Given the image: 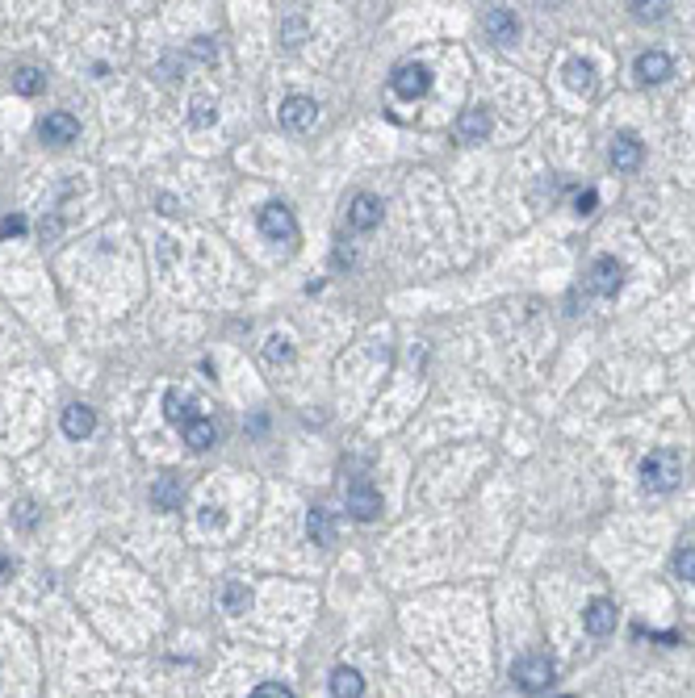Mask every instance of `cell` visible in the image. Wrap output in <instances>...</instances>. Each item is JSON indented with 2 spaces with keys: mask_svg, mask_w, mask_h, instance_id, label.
<instances>
[{
  "mask_svg": "<svg viewBox=\"0 0 695 698\" xmlns=\"http://www.w3.org/2000/svg\"><path fill=\"white\" fill-rule=\"evenodd\" d=\"M365 694V678L352 665H336L331 673V698H360Z\"/></svg>",
  "mask_w": 695,
  "mask_h": 698,
  "instance_id": "19",
  "label": "cell"
},
{
  "mask_svg": "<svg viewBox=\"0 0 695 698\" xmlns=\"http://www.w3.org/2000/svg\"><path fill=\"white\" fill-rule=\"evenodd\" d=\"M633 71H636L641 84H662V79L675 76V59H670L666 50H641L636 63H633Z\"/></svg>",
  "mask_w": 695,
  "mask_h": 698,
  "instance_id": "9",
  "label": "cell"
},
{
  "mask_svg": "<svg viewBox=\"0 0 695 698\" xmlns=\"http://www.w3.org/2000/svg\"><path fill=\"white\" fill-rule=\"evenodd\" d=\"M277 122L281 130H289V134H306V130L318 126V100L310 97H285L277 109Z\"/></svg>",
  "mask_w": 695,
  "mask_h": 698,
  "instance_id": "4",
  "label": "cell"
},
{
  "mask_svg": "<svg viewBox=\"0 0 695 698\" xmlns=\"http://www.w3.org/2000/svg\"><path fill=\"white\" fill-rule=\"evenodd\" d=\"M63 435H68V439H89L92 431H97V414L89 410V406H68V410H63Z\"/></svg>",
  "mask_w": 695,
  "mask_h": 698,
  "instance_id": "15",
  "label": "cell"
},
{
  "mask_svg": "<svg viewBox=\"0 0 695 698\" xmlns=\"http://www.w3.org/2000/svg\"><path fill=\"white\" fill-rule=\"evenodd\" d=\"M251 698H294V690L281 686V682H264V686L251 690Z\"/></svg>",
  "mask_w": 695,
  "mask_h": 698,
  "instance_id": "30",
  "label": "cell"
},
{
  "mask_svg": "<svg viewBox=\"0 0 695 698\" xmlns=\"http://www.w3.org/2000/svg\"><path fill=\"white\" fill-rule=\"evenodd\" d=\"M38 134H42V143H50V147H68V143H76L80 122L71 118L68 109H55V113H47V118H42Z\"/></svg>",
  "mask_w": 695,
  "mask_h": 698,
  "instance_id": "8",
  "label": "cell"
},
{
  "mask_svg": "<svg viewBox=\"0 0 695 698\" xmlns=\"http://www.w3.org/2000/svg\"><path fill=\"white\" fill-rule=\"evenodd\" d=\"M482 30H486L490 42H498V47H511V42L519 38V17L511 9H490L486 17H482Z\"/></svg>",
  "mask_w": 695,
  "mask_h": 698,
  "instance_id": "11",
  "label": "cell"
},
{
  "mask_svg": "<svg viewBox=\"0 0 695 698\" xmlns=\"http://www.w3.org/2000/svg\"><path fill=\"white\" fill-rule=\"evenodd\" d=\"M390 84H394V92L402 100H419V97H427V89H432V71H427L423 63H402Z\"/></svg>",
  "mask_w": 695,
  "mask_h": 698,
  "instance_id": "7",
  "label": "cell"
},
{
  "mask_svg": "<svg viewBox=\"0 0 695 698\" xmlns=\"http://www.w3.org/2000/svg\"><path fill=\"white\" fill-rule=\"evenodd\" d=\"M264 355H269L273 365H289V360H294V347H289L285 334H269V344H264Z\"/></svg>",
  "mask_w": 695,
  "mask_h": 698,
  "instance_id": "26",
  "label": "cell"
},
{
  "mask_svg": "<svg viewBox=\"0 0 695 698\" xmlns=\"http://www.w3.org/2000/svg\"><path fill=\"white\" fill-rule=\"evenodd\" d=\"M17 235H26V217L21 214L5 217V222H0V238H17Z\"/></svg>",
  "mask_w": 695,
  "mask_h": 698,
  "instance_id": "32",
  "label": "cell"
},
{
  "mask_svg": "<svg viewBox=\"0 0 695 698\" xmlns=\"http://www.w3.org/2000/svg\"><path fill=\"white\" fill-rule=\"evenodd\" d=\"M511 678H516V686L524 690V694H540V690L553 686V661L540 657V652H528V657L516 661Z\"/></svg>",
  "mask_w": 695,
  "mask_h": 698,
  "instance_id": "2",
  "label": "cell"
},
{
  "mask_svg": "<svg viewBox=\"0 0 695 698\" xmlns=\"http://www.w3.org/2000/svg\"><path fill=\"white\" fill-rule=\"evenodd\" d=\"M670 5H633V17L636 21H662Z\"/></svg>",
  "mask_w": 695,
  "mask_h": 698,
  "instance_id": "31",
  "label": "cell"
},
{
  "mask_svg": "<svg viewBox=\"0 0 695 698\" xmlns=\"http://www.w3.org/2000/svg\"><path fill=\"white\" fill-rule=\"evenodd\" d=\"M59 217H42V238H59Z\"/></svg>",
  "mask_w": 695,
  "mask_h": 698,
  "instance_id": "35",
  "label": "cell"
},
{
  "mask_svg": "<svg viewBox=\"0 0 695 698\" xmlns=\"http://www.w3.org/2000/svg\"><path fill=\"white\" fill-rule=\"evenodd\" d=\"M219 598H222V610H227V615H243V610L251 607V590L243 586V581H235V577L222 581Z\"/></svg>",
  "mask_w": 695,
  "mask_h": 698,
  "instance_id": "20",
  "label": "cell"
},
{
  "mask_svg": "<svg viewBox=\"0 0 695 698\" xmlns=\"http://www.w3.org/2000/svg\"><path fill=\"white\" fill-rule=\"evenodd\" d=\"M378 222H381V201L373 193H357V197L348 201V227L352 230L369 235V230H378Z\"/></svg>",
  "mask_w": 695,
  "mask_h": 698,
  "instance_id": "10",
  "label": "cell"
},
{
  "mask_svg": "<svg viewBox=\"0 0 695 698\" xmlns=\"http://www.w3.org/2000/svg\"><path fill=\"white\" fill-rule=\"evenodd\" d=\"M683 477V456L675 448H654L641 460V490L646 493H670Z\"/></svg>",
  "mask_w": 695,
  "mask_h": 698,
  "instance_id": "1",
  "label": "cell"
},
{
  "mask_svg": "<svg viewBox=\"0 0 695 698\" xmlns=\"http://www.w3.org/2000/svg\"><path fill=\"white\" fill-rule=\"evenodd\" d=\"M260 235L273 238V243H294L298 238V217L285 201H269L260 209Z\"/></svg>",
  "mask_w": 695,
  "mask_h": 698,
  "instance_id": "3",
  "label": "cell"
},
{
  "mask_svg": "<svg viewBox=\"0 0 695 698\" xmlns=\"http://www.w3.org/2000/svg\"><path fill=\"white\" fill-rule=\"evenodd\" d=\"M13 523H17L21 532H30L34 523H38V506H34L30 498H26V502H17V511H13Z\"/></svg>",
  "mask_w": 695,
  "mask_h": 698,
  "instance_id": "27",
  "label": "cell"
},
{
  "mask_svg": "<svg viewBox=\"0 0 695 698\" xmlns=\"http://www.w3.org/2000/svg\"><path fill=\"white\" fill-rule=\"evenodd\" d=\"M151 502H155V511H180V502H185V485H180V477L164 472V477L151 485Z\"/></svg>",
  "mask_w": 695,
  "mask_h": 698,
  "instance_id": "16",
  "label": "cell"
},
{
  "mask_svg": "<svg viewBox=\"0 0 695 698\" xmlns=\"http://www.w3.org/2000/svg\"><path fill=\"white\" fill-rule=\"evenodd\" d=\"M675 573L683 581H695V548H679L675 552Z\"/></svg>",
  "mask_w": 695,
  "mask_h": 698,
  "instance_id": "28",
  "label": "cell"
},
{
  "mask_svg": "<svg viewBox=\"0 0 695 698\" xmlns=\"http://www.w3.org/2000/svg\"><path fill=\"white\" fill-rule=\"evenodd\" d=\"M336 264H339V268H344V264H352V247H348V251H344V247H339V251H336Z\"/></svg>",
  "mask_w": 695,
  "mask_h": 698,
  "instance_id": "36",
  "label": "cell"
},
{
  "mask_svg": "<svg viewBox=\"0 0 695 698\" xmlns=\"http://www.w3.org/2000/svg\"><path fill=\"white\" fill-rule=\"evenodd\" d=\"M302 38H306V21H302V17H285V21H281V42H285L289 50H298Z\"/></svg>",
  "mask_w": 695,
  "mask_h": 698,
  "instance_id": "25",
  "label": "cell"
},
{
  "mask_svg": "<svg viewBox=\"0 0 695 698\" xmlns=\"http://www.w3.org/2000/svg\"><path fill=\"white\" fill-rule=\"evenodd\" d=\"M180 435H185V443H189L193 452H206V448H214V443H219V431H214V423H209V418H201V414L180 427Z\"/></svg>",
  "mask_w": 695,
  "mask_h": 698,
  "instance_id": "18",
  "label": "cell"
},
{
  "mask_svg": "<svg viewBox=\"0 0 695 698\" xmlns=\"http://www.w3.org/2000/svg\"><path fill=\"white\" fill-rule=\"evenodd\" d=\"M561 76H566V89H574V92L595 89V68H591L586 59H570L566 68H561Z\"/></svg>",
  "mask_w": 695,
  "mask_h": 698,
  "instance_id": "22",
  "label": "cell"
},
{
  "mask_svg": "<svg viewBox=\"0 0 695 698\" xmlns=\"http://www.w3.org/2000/svg\"><path fill=\"white\" fill-rule=\"evenodd\" d=\"M591 293L595 297H616L620 285H625V264H620L616 256H599L595 264H591Z\"/></svg>",
  "mask_w": 695,
  "mask_h": 698,
  "instance_id": "5",
  "label": "cell"
},
{
  "mask_svg": "<svg viewBox=\"0 0 695 698\" xmlns=\"http://www.w3.org/2000/svg\"><path fill=\"white\" fill-rule=\"evenodd\" d=\"M306 535H310V544H318V548H331V544H336V519H331V511H323V506H310V514H306Z\"/></svg>",
  "mask_w": 695,
  "mask_h": 698,
  "instance_id": "17",
  "label": "cell"
},
{
  "mask_svg": "<svg viewBox=\"0 0 695 698\" xmlns=\"http://www.w3.org/2000/svg\"><path fill=\"white\" fill-rule=\"evenodd\" d=\"M641 159H646V147H641V138L636 134L625 130V134L612 138V167H616V172H636Z\"/></svg>",
  "mask_w": 695,
  "mask_h": 698,
  "instance_id": "13",
  "label": "cell"
},
{
  "mask_svg": "<svg viewBox=\"0 0 695 698\" xmlns=\"http://www.w3.org/2000/svg\"><path fill=\"white\" fill-rule=\"evenodd\" d=\"M214 122H219V105L209 97H193L189 100V126L206 130V126H214Z\"/></svg>",
  "mask_w": 695,
  "mask_h": 698,
  "instance_id": "24",
  "label": "cell"
},
{
  "mask_svg": "<svg viewBox=\"0 0 695 698\" xmlns=\"http://www.w3.org/2000/svg\"><path fill=\"white\" fill-rule=\"evenodd\" d=\"M164 418H168L172 427H185L189 418H198V414H193V402L180 394V389H168V394H164Z\"/></svg>",
  "mask_w": 695,
  "mask_h": 698,
  "instance_id": "21",
  "label": "cell"
},
{
  "mask_svg": "<svg viewBox=\"0 0 695 698\" xmlns=\"http://www.w3.org/2000/svg\"><path fill=\"white\" fill-rule=\"evenodd\" d=\"M201 527H222L227 523V514H222V506H201Z\"/></svg>",
  "mask_w": 695,
  "mask_h": 698,
  "instance_id": "33",
  "label": "cell"
},
{
  "mask_svg": "<svg viewBox=\"0 0 695 698\" xmlns=\"http://www.w3.org/2000/svg\"><path fill=\"white\" fill-rule=\"evenodd\" d=\"M47 89V71L42 68H17L13 71V92L17 97H38Z\"/></svg>",
  "mask_w": 695,
  "mask_h": 698,
  "instance_id": "23",
  "label": "cell"
},
{
  "mask_svg": "<svg viewBox=\"0 0 695 698\" xmlns=\"http://www.w3.org/2000/svg\"><path fill=\"white\" fill-rule=\"evenodd\" d=\"M583 628L591 631V636H612V631H616V607L607 598H591L583 610Z\"/></svg>",
  "mask_w": 695,
  "mask_h": 698,
  "instance_id": "14",
  "label": "cell"
},
{
  "mask_svg": "<svg viewBox=\"0 0 695 698\" xmlns=\"http://www.w3.org/2000/svg\"><path fill=\"white\" fill-rule=\"evenodd\" d=\"M495 130V118H490V109L482 105H469L461 109V118H457V138L461 143H482V138Z\"/></svg>",
  "mask_w": 695,
  "mask_h": 698,
  "instance_id": "12",
  "label": "cell"
},
{
  "mask_svg": "<svg viewBox=\"0 0 695 698\" xmlns=\"http://www.w3.org/2000/svg\"><path fill=\"white\" fill-rule=\"evenodd\" d=\"M595 206H599V193H595V188H583V193L574 197V214H578V217H591V214H595Z\"/></svg>",
  "mask_w": 695,
  "mask_h": 698,
  "instance_id": "29",
  "label": "cell"
},
{
  "mask_svg": "<svg viewBox=\"0 0 695 698\" xmlns=\"http://www.w3.org/2000/svg\"><path fill=\"white\" fill-rule=\"evenodd\" d=\"M193 55H198V59H214V55H219V50H214V47H209V38H198V42H193Z\"/></svg>",
  "mask_w": 695,
  "mask_h": 698,
  "instance_id": "34",
  "label": "cell"
},
{
  "mask_svg": "<svg viewBox=\"0 0 695 698\" xmlns=\"http://www.w3.org/2000/svg\"><path fill=\"white\" fill-rule=\"evenodd\" d=\"M348 514L357 523H373L381 519V493L369 481H352L348 485Z\"/></svg>",
  "mask_w": 695,
  "mask_h": 698,
  "instance_id": "6",
  "label": "cell"
}]
</instances>
